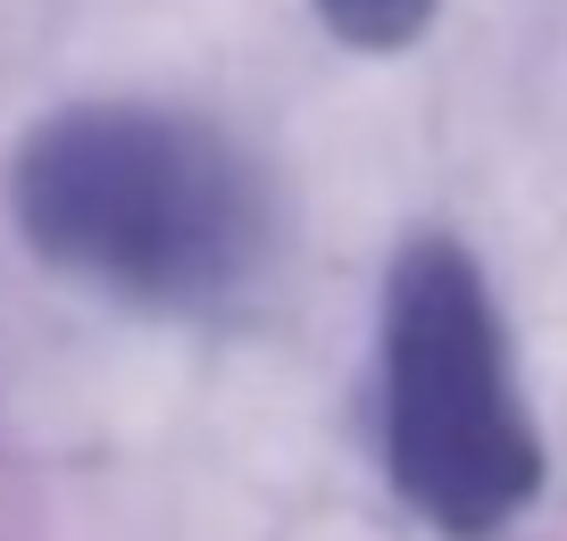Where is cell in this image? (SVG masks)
<instances>
[{
	"label": "cell",
	"mask_w": 567,
	"mask_h": 541,
	"mask_svg": "<svg viewBox=\"0 0 567 541\" xmlns=\"http://www.w3.org/2000/svg\"><path fill=\"white\" fill-rule=\"evenodd\" d=\"M9 209L42 267L134 309H226L267 259V193L209 117L84 101L18 142Z\"/></svg>",
	"instance_id": "obj_1"
},
{
	"label": "cell",
	"mask_w": 567,
	"mask_h": 541,
	"mask_svg": "<svg viewBox=\"0 0 567 541\" xmlns=\"http://www.w3.org/2000/svg\"><path fill=\"white\" fill-rule=\"evenodd\" d=\"M384 475L443 541H501L543 491V434L509 367L493 283L451 233L401 242L375 325Z\"/></svg>",
	"instance_id": "obj_2"
},
{
	"label": "cell",
	"mask_w": 567,
	"mask_h": 541,
	"mask_svg": "<svg viewBox=\"0 0 567 541\" xmlns=\"http://www.w3.org/2000/svg\"><path fill=\"white\" fill-rule=\"evenodd\" d=\"M434 9H443V0H318V18L334 25L351 51H401V42H417L425 25H434Z\"/></svg>",
	"instance_id": "obj_3"
}]
</instances>
